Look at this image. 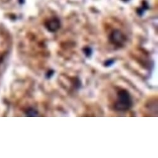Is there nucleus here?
<instances>
[{
  "instance_id": "nucleus-2",
  "label": "nucleus",
  "mask_w": 158,
  "mask_h": 158,
  "mask_svg": "<svg viewBox=\"0 0 158 158\" xmlns=\"http://www.w3.org/2000/svg\"><path fill=\"white\" fill-rule=\"evenodd\" d=\"M109 40L114 46L121 47H123L126 42L125 35L119 30H114L109 35Z\"/></svg>"
},
{
  "instance_id": "nucleus-1",
  "label": "nucleus",
  "mask_w": 158,
  "mask_h": 158,
  "mask_svg": "<svg viewBox=\"0 0 158 158\" xmlns=\"http://www.w3.org/2000/svg\"><path fill=\"white\" fill-rule=\"evenodd\" d=\"M132 104V99L129 92L125 89L120 90L117 93V99L115 103L116 110L127 111L131 107Z\"/></svg>"
},
{
  "instance_id": "nucleus-3",
  "label": "nucleus",
  "mask_w": 158,
  "mask_h": 158,
  "mask_svg": "<svg viewBox=\"0 0 158 158\" xmlns=\"http://www.w3.org/2000/svg\"><path fill=\"white\" fill-rule=\"evenodd\" d=\"M45 26L49 31L56 32L60 27V22L57 18H53L46 22Z\"/></svg>"
},
{
  "instance_id": "nucleus-5",
  "label": "nucleus",
  "mask_w": 158,
  "mask_h": 158,
  "mask_svg": "<svg viewBox=\"0 0 158 158\" xmlns=\"http://www.w3.org/2000/svg\"><path fill=\"white\" fill-rule=\"evenodd\" d=\"M114 61L113 60H107L106 62V66H110V65H112L113 63H114Z\"/></svg>"
},
{
  "instance_id": "nucleus-4",
  "label": "nucleus",
  "mask_w": 158,
  "mask_h": 158,
  "mask_svg": "<svg viewBox=\"0 0 158 158\" xmlns=\"http://www.w3.org/2000/svg\"><path fill=\"white\" fill-rule=\"evenodd\" d=\"M84 53L86 56H90L92 54V50L90 48L86 47L84 49Z\"/></svg>"
}]
</instances>
